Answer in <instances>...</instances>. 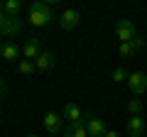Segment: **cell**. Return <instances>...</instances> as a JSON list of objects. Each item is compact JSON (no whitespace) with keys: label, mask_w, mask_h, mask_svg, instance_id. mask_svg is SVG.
Returning <instances> with one entry per match:
<instances>
[{"label":"cell","mask_w":147,"mask_h":137,"mask_svg":"<svg viewBox=\"0 0 147 137\" xmlns=\"http://www.w3.org/2000/svg\"><path fill=\"white\" fill-rule=\"evenodd\" d=\"M27 20H30V25H34V27H47L49 22L54 20L52 17V7H49L47 3H42V0H34V3L27 7Z\"/></svg>","instance_id":"obj_1"},{"label":"cell","mask_w":147,"mask_h":137,"mask_svg":"<svg viewBox=\"0 0 147 137\" xmlns=\"http://www.w3.org/2000/svg\"><path fill=\"white\" fill-rule=\"evenodd\" d=\"M127 110H130L132 115H142V100L140 98H132L130 103H127Z\"/></svg>","instance_id":"obj_17"},{"label":"cell","mask_w":147,"mask_h":137,"mask_svg":"<svg viewBox=\"0 0 147 137\" xmlns=\"http://www.w3.org/2000/svg\"><path fill=\"white\" fill-rule=\"evenodd\" d=\"M61 118H64V120H69V125H74V122H81L84 113H81V108L76 105V103H66L64 110H61Z\"/></svg>","instance_id":"obj_9"},{"label":"cell","mask_w":147,"mask_h":137,"mask_svg":"<svg viewBox=\"0 0 147 137\" xmlns=\"http://www.w3.org/2000/svg\"><path fill=\"white\" fill-rule=\"evenodd\" d=\"M0 15H5V3H0Z\"/></svg>","instance_id":"obj_22"},{"label":"cell","mask_w":147,"mask_h":137,"mask_svg":"<svg viewBox=\"0 0 147 137\" xmlns=\"http://www.w3.org/2000/svg\"><path fill=\"white\" fill-rule=\"evenodd\" d=\"M86 130H88V137H103L108 132V127L96 113H86Z\"/></svg>","instance_id":"obj_3"},{"label":"cell","mask_w":147,"mask_h":137,"mask_svg":"<svg viewBox=\"0 0 147 137\" xmlns=\"http://www.w3.org/2000/svg\"><path fill=\"white\" fill-rule=\"evenodd\" d=\"M115 34H118V39H120V44L132 42V39H135V34H137L132 20H115Z\"/></svg>","instance_id":"obj_2"},{"label":"cell","mask_w":147,"mask_h":137,"mask_svg":"<svg viewBox=\"0 0 147 137\" xmlns=\"http://www.w3.org/2000/svg\"><path fill=\"white\" fill-rule=\"evenodd\" d=\"M142 132H145V118L132 115L130 120H127V135L130 137H142Z\"/></svg>","instance_id":"obj_10"},{"label":"cell","mask_w":147,"mask_h":137,"mask_svg":"<svg viewBox=\"0 0 147 137\" xmlns=\"http://www.w3.org/2000/svg\"><path fill=\"white\" fill-rule=\"evenodd\" d=\"M42 54V47H39V39H30V42L22 47V56L27 59V61H34L37 56Z\"/></svg>","instance_id":"obj_11"},{"label":"cell","mask_w":147,"mask_h":137,"mask_svg":"<svg viewBox=\"0 0 147 137\" xmlns=\"http://www.w3.org/2000/svg\"><path fill=\"white\" fill-rule=\"evenodd\" d=\"M54 66H57V54L54 52H42L34 59V68L37 71H52Z\"/></svg>","instance_id":"obj_7"},{"label":"cell","mask_w":147,"mask_h":137,"mask_svg":"<svg viewBox=\"0 0 147 137\" xmlns=\"http://www.w3.org/2000/svg\"><path fill=\"white\" fill-rule=\"evenodd\" d=\"M118 54H120V56H132V54H135V49H132V44L130 42H125V44H120V47H118Z\"/></svg>","instance_id":"obj_18"},{"label":"cell","mask_w":147,"mask_h":137,"mask_svg":"<svg viewBox=\"0 0 147 137\" xmlns=\"http://www.w3.org/2000/svg\"><path fill=\"white\" fill-rule=\"evenodd\" d=\"M5 93H7V83H5V79H0V100L5 98Z\"/></svg>","instance_id":"obj_20"},{"label":"cell","mask_w":147,"mask_h":137,"mask_svg":"<svg viewBox=\"0 0 147 137\" xmlns=\"http://www.w3.org/2000/svg\"><path fill=\"white\" fill-rule=\"evenodd\" d=\"M5 20H7V17H5V15H0V27L5 25Z\"/></svg>","instance_id":"obj_23"},{"label":"cell","mask_w":147,"mask_h":137,"mask_svg":"<svg viewBox=\"0 0 147 137\" xmlns=\"http://www.w3.org/2000/svg\"><path fill=\"white\" fill-rule=\"evenodd\" d=\"M132 49H135V52H137V49H145V37H142V34H135V39H132Z\"/></svg>","instance_id":"obj_19"},{"label":"cell","mask_w":147,"mask_h":137,"mask_svg":"<svg viewBox=\"0 0 147 137\" xmlns=\"http://www.w3.org/2000/svg\"><path fill=\"white\" fill-rule=\"evenodd\" d=\"M20 54H22V49L15 47V44H3V47H0V56L5 59V61H17Z\"/></svg>","instance_id":"obj_12"},{"label":"cell","mask_w":147,"mask_h":137,"mask_svg":"<svg viewBox=\"0 0 147 137\" xmlns=\"http://www.w3.org/2000/svg\"><path fill=\"white\" fill-rule=\"evenodd\" d=\"M17 68H20V74H22V76H32V74L37 71V68H34V61H27V59H20Z\"/></svg>","instance_id":"obj_15"},{"label":"cell","mask_w":147,"mask_h":137,"mask_svg":"<svg viewBox=\"0 0 147 137\" xmlns=\"http://www.w3.org/2000/svg\"><path fill=\"white\" fill-rule=\"evenodd\" d=\"M103 137H120V135H118V132H115V130H108V132H105V135H103Z\"/></svg>","instance_id":"obj_21"},{"label":"cell","mask_w":147,"mask_h":137,"mask_svg":"<svg viewBox=\"0 0 147 137\" xmlns=\"http://www.w3.org/2000/svg\"><path fill=\"white\" fill-rule=\"evenodd\" d=\"M3 39H5V37H3V34H0V47H3V44H5V42H3Z\"/></svg>","instance_id":"obj_24"},{"label":"cell","mask_w":147,"mask_h":137,"mask_svg":"<svg viewBox=\"0 0 147 137\" xmlns=\"http://www.w3.org/2000/svg\"><path fill=\"white\" fill-rule=\"evenodd\" d=\"M27 137H37V135H27Z\"/></svg>","instance_id":"obj_25"},{"label":"cell","mask_w":147,"mask_h":137,"mask_svg":"<svg viewBox=\"0 0 147 137\" xmlns=\"http://www.w3.org/2000/svg\"><path fill=\"white\" fill-rule=\"evenodd\" d=\"M64 137H88V130L84 122H74V125L64 127Z\"/></svg>","instance_id":"obj_13"},{"label":"cell","mask_w":147,"mask_h":137,"mask_svg":"<svg viewBox=\"0 0 147 137\" xmlns=\"http://www.w3.org/2000/svg\"><path fill=\"white\" fill-rule=\"evenodd\" d=\"M110 79L115 81V83H123V81L127 83V79H130V74H127V71H125L123 66H118V68H113V74H110Z\"/></svg>","instance_id":"obj_16"},{"label":"cell","mask_w":147,"mask_h":137,"mask_svg":"<svg viewBox=\"0 0 147 137\" xmlns=\"http://www.w3.org/2000/svg\"><path fill=\"white\" fill-rule=\"evenodd\" d=\"M127 88L132 91V95H142L147 91V74H142V71L130 74V79H127Z\"/></svg>","instance_id":"obj_6"},{"label":"cell","mask_w":147,"mask_h":137,"mask_svg":"<svg viewBox=\"0 0 147 137\" xmlns=\"http://www.w3.org/2000/svg\"><path fill=\"white\" fill-rule=\"evenodd\" d=\"M22 3L20 0H5V17H20Z\"/></svg>","instance_id":"obj_14"},{"label":"cell","mask_w":147,"mask_h":137,"mask_svg":"<svg viewBox=\"0 0 147 137\" xmlns=\"http://www.w3.org/2000/svg\"><path fill=\"white\" fill-rule=\"evenodd\" d=\"M79 22H81V12H79V10H74V7L64 10L61 17H59V27H61V30H66V32L76 30V27H79Z\"/></svg>","instance_id":"obj_4"},{"label":"cell","mask_w":147,"mask_h":137,"mask_svg":"<svg viewBox=\"0 0 147 137\" xmlns=\"http://www.w3.org/2000/svg\"><path fill=\"white\" fill-rule=\"evenodd\" d=\"M22 32V20L20 17H7L5 20V25L0 27V34H3V37H17V34H20Z\"/></svg>","instance_id":"obj_8"},{"label":"cell","mask_w":147,"mask_h":137,"mask_svg":"<svg viewBox=\"0 0 147 137\" xmlns=\"http://www.w3.org/2000/svg\"><path fill=\"white\" fill-rule=\"evenodd\" d=\"M44 130L49 135H61L64 132V118L61 113H47L44 115Z\"/></svg>","instance_id":"obj_5"}]
</instances>
